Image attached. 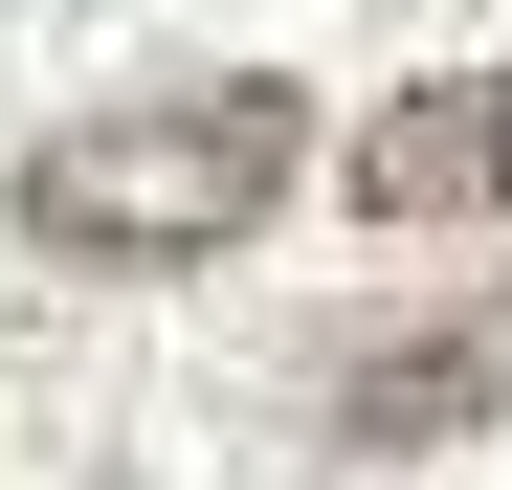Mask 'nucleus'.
<instances>
[{
  "label": "nucleus",
  "instance_id": "obj_1",
  "mask_svg": "<svg viewBox=\"0 0 512 490\" xmlns=\"http://www.w3.org/2000/svg\"><path fill=\"white\" fill-rule=\"evenodd\" d=\"M312 112L268 90V67H223V90H134V112H67L23 179H0V223L45 245V268H201V245H245L290 201Z\"/></svg>",
  "mask_w": 512,
  "mask_h": 490
},
{
  "label": "nucleus",
  "instance_id": "obj_3",
  "mask_svg": "<svg viewBox=\"0 0 512 490\" xmlns=\"http://www.w3.org/2000/svg\"><path fill=\"white\" fill-rule=\"evenodd\" d=\"M490 401H512V335H490V312H446V335H357V357H334V446H468Z\"/></svg>",
  "mask_w": 512,
  "mask_h": 490
},
{
  "label": "nucleus",
  "instance_id": "obj_2",
  "mask_svg": "<svg viewBox=\"0 0 512 490\" xmlns=\"http://www.w3.org/2000/svg\"><path fill=\"white\" fill-rule=\"evenodd\" d=\"M512 201V67H446L357 134V223H490Z\"/></svg>",
  "mask_w": 512,
  "mask_h": 490
}]
</instances>
